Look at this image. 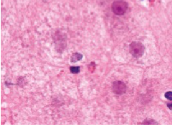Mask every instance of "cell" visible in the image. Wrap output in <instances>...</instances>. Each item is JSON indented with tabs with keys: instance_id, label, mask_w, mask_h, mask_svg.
<instances>
[{
	"instance_id": "1",
	"label": "cell",
	"mask_w": 172,
	"mask_h": 129,
	"mask_svg": "<svg viewBox=\"0 0 172 129\" xmlns=\"http://www.w3.org/2000/svg\"><path fill=\"white\" fill-rule=\"evenodd\" d=\"M55 48L58 53H61L67 47V36L60 31H57L53 36Z\"/></svg>"
},
{
	"instance_id": "2",
	"label": "cell",
	"mask_w": 172,
	"mask_h": 129,
	"mask_svg": "<svg viewBox=\"0 0 172 129\" xmlns=\"http://www.w3.org/2000/svg\"><path fill=\"white\" fill-rule=\"evenodd\" d=\"M145 49L144 45L139 41H133L129 45V51L134 58L142 57L144 56Z\"/></svg>"
},
{
	"instance_id": "3",
	"label": "cell",
	"mask_w": 172,
	"mask_h": 129,
	"mask_svg": "<svg viewBox=\"0 0 172 129\" xmlns=\"http://www.w3.org/2000/svg\"><path fill=\"white\" fill-rule=\"evenodd\" d=\"M128 8L127 3L123 0H118L114 2L112 5L113 13L117 15L121 16L126 13Z\"/></svg>"
},
{
	"instance_id": "4",
	"label": "cell",
	"mask_w": 172,
	"mask_h": 129,
	"mask_svg": "<svg viewBox=\"0 0 172 129\" xmlns=\"http://www.w3.org/2000/svg\"><path fill=\"white\" fill-rule=\"evenodd\" d=\"M127 86L121 81H114L112 85V92L117 95H122L126 92Z\"/></svg>"
},
{
	"instance_id": "5",
	"label": "cell",
	"mask_w": 172,
	"mask_h": 129,
	"mask_svg": "<svg viewBox=\"0 0 172 129\" xmlns=\"http://www.w3.org/2000/svg\"><path fill=\"white\" fill-rule=\"evenodd\" d=\"M83 56L82 53H75L72 54L71 56L70 62L72 63H76L81 60Z\"/></svg>"
},
{
	"instance_id": "6",
	"label": "cell",
	"mask_w": 172,
	"mask_h": 129,
	"mask_svg": "<svg viewBox=\"0 0 172 129\" xmlns=\"http://www.w3.org/2000/svg\"><path fill=\"white\" fill-rule=\"evenodd\" d=\"M28 84V82L26 78L24 76H20L17 79L16 85L20 88H24Z\"/></svg>"
},
{
	"instance_id": "7",
	"label": "cell",
	"mask_w": 172,
	"mask_h": 129,
	"mask_svg": "<svg viewBox=\"0 0 172 129\" xmlns=\"http://www.w3.org/2000/svg\"><path fill=\"white\" fill-rule=\"evenodd\" d=\"M70 71L73 74H77L79 73L80 71V68L79 66H71L70 67Z\"/></svg>"
},
{
	"instance_id": "8",
	"label": "cell",
	"mask_w": 172,
	"mask_h": 129,
	"mask_svg": "<svg viewBox=\"0 0 172 129\" xmlns=\"http://www.w3.org/2000/svg\"><path fill=\"white\" fill-rule=\"evenodd\" d=\"M143 124H158L157 122H155V120H152L151 119H146L144 121Z\"/></svg>"
},
{
	"instance_id": "9",
	"label": "cell",
	"mask_w": 172,
	"mask_h": 129,
	"mask_svg": "<svg viewBox=\"0 0 172 129\" xmlns=\"http://www.w3.org/2000/svg\"><path fill=\"white\" fill-rule=\"evenodd\" d=\"M95 66H96V64H95V63L94 62H91V64H89V67H88V70H89L91 72H93V69L95 70Z\"/></svg>"
},
{
	"instance_id": "10",
	"label": "cell",
	"mask_w": 172,
	"mask_h": 129,
	"mask_svg": "<svg viewBox=\"0 0 172 129\" xmlns=\"http://www.w3.org/2000/svg\"><path fill=\"white\" fill-rule=\"evenodd\" d=\"M165 98L169 100H172V92L168 91L167 92H166L165 94Z\"/></svg>"
},
{
	"instance_id": "11",
	"label": "cell",
	"mask_w": 172,
	"mask_h": 129,
	"mask_svg": "<svg viewBox=\"0 0 172 129\" xmlns=\"http://www.w3.org/2000/svg\"><path fill=\"white\" fill-rule=\"evenodd\" d=\"M167 106H168V107H169L170 109H172V103H168V104H167Z\"/></svg>"
},
{
	"instance_id": "12",
	"label": "cell",
	"mask_w": 172,
	"mask_h": 129,
	"mask_svg": "<svg viewBox=\"0 0 172 129\" xmlns=\"http://www.w3.org/2000/svg\"><path fill=\"white\" fill-rule=\"evenodd\" d=\"M42 1H43L44 2H46L48 0H42Z\"/></svg>"
}]
</instances>
